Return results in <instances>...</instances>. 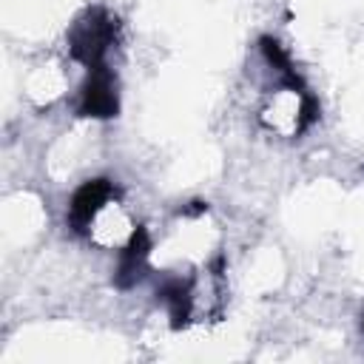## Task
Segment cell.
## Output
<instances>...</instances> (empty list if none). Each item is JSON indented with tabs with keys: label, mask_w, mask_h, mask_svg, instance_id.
Masks as SVG:
<instances>
[{
	"label": "cell",
	"mask_w": 364,
	"mask_h": 364,
	"mask_svg": "<svg viewBox=\"0 0 364 364\" xmlns=\"http://www.w3.org/2000/svg\"><path fill=\"white\" fill-rule=\"evenodd\" d=\"M114 196V185L105 182V179H94V182H85L74 199H71V208H68V219L74 225V230H85L94 219V213Z\"/></svg>",
	"instance_id": "obj_1"
}]
</instances>
